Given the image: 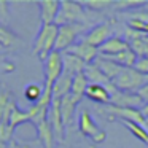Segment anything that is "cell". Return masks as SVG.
<instances>
[{"mask_svg":"<svg viewBox=\"0 0 148 148\" xmlns=\"http://www.w3.org/2000/svg\"><path fill=\"white\" fill-rule=\"evenodd\" d=\"M142 113H143V115H145V118L148 119V103H145V105L142 107Z\"/></svg>","mask_w":148,"mask_h":148,"instance_id":"39","label":"cell"},{"mask_svg":"<svg viewBox=\"0 0 148 148\" xmlns=\"http://www.w3.org/2000/svg\"><path fill=\"white\" fill-rule=\"evenodd\" d=\"M134 69L138 72V73L148 77V58H138L137 62H135Z\"/></svg>","mask_w":148,"mask_h":148,"instance_id":"37","label":"cell"},{"mask_svg":"<svg viewBox=\"0 0 148 148\" xmlns=\"http://www.w3.org/2000/svg\"><path fill=\"white\" fill-rule=\"evenodd\" d=\"M48 123L51 124L53 131H54L56 142H62L64 140L65 124H64V119H62V115H61V100L53 99V103L48 112Z\"/></svg>","mask_w":148,"mask_h":148,"instance_id":"9","label":"cell"},{"mask_svg":"<svg viewBox=\"0 0 148 148\" xmlns=\"http://www.w3.org/2000/svg\"><path fill=\"white\" fill-rule=\"evenodd\" d=\"M38 8H40L42 24H45V26L56 24L59 10H61V2H56V0H43V2H38Z\"/></svg>","mask_w":148,"mask_h":148,"instance_id":"13","label":"cell"},{"mask_svg":"<svg viewBox=\"0 0 148 148\" xmlns=\"http://www.w3.org/2000/svg\"><path fill=\"white\" fill-rule=\"evenodd\" d=\"M103 113H107L110 119H119V121H131L137 123V124L145 126L147 124V118L142 113V108H121V107L115 105H105V108L102 110Z\"/></svg>","mask_w":148,"mask_h":148,"instance_id":"6","label":"cell"},{"mask_svg":"<svg viewBox=\"0 0 148 148\" xmlns=\"http://www.w3.org/2000/svg\"><path fill=\"white\" fill-rule=\"evenodd\" d=\"M88 23V11L81 5V2H61L56 26H84Z\"/></svg>","mask_w":148,"mask_h":148,"instance_id":"2","label":"cell"},{"mask_svg":"<svg viewBox=\"0 0 148 148\" xmlns=\"http://www.w3.org/2000/svg\"><path fill=\"white\" fill-rule=\"evenodd\" d=\"M124 127L131 132L134 137H137L142 143H145L148 147V131L143 127L142 124H137V123H131V121H123Z\"/></svg>","mask_w":148,"mask_h":148,"instance_id":"28","label":"cell"},{"mask_svg":"<svg viewBox=\"0 0 148 148\" xmlns=\"http://www.w3.org/2000/svg\"><path fill=\"white\" fill-rule=\"evenodd\" d=\"M129 49V42L123 37L113 35L112 38H108L102 46L99 48V54L105 56V58H112V56H116L123 51H127Z\"/></svg>","mask_w":148,"mask_h":148,"instance_id":"11","label":"cell"},{"mask_svg":"<svg viewBox=\"0 0 148 148\" xmlns=\"http://www.w3.org/2000/svg\"><path fill=\"white\" fill-rule=\"evenodd\" d=\"M127 27L132 30H135V32H138V34H145V35H147L148 34V13H143V14L135 13L134 16L129 19Z\"/></svg>","mask_w":148,"mask_h":148,"instance_id":"25","label":"cell"},{"mask_svg":"<svg viewBox=\"0 0 148 148\" xmlns=\"http://www.w3.org/2000/svg\"><path fill=\"white\" fill-rule=\"evenodd\" d=\"M80 102L81 100L77 99L75 96H72V94H69V96L64 97V99H61V115H62V119H64L65 127L72 123L73 115H75V110H77L78 105H80Z\"/></svg>","mask_w":148,"mask_h":148,"instance_id":"17","label":"cell"},{"mask_svg":"<svg viewBox=\"0 0 148 148\" xmlns=\"http://www.w3.org/2000/svg\"><path fill=\"white\" fill-rule=\"evenodd\" d=\"M137 94H138V96H140V99L143 100L145 103H148V84H145V86L142 88V89L138 91Z\"/></svg>","mask_w":148,"mask_h":148,"instance_id":"38","label":"cell"},{"mask_svg":"<svg viewBox=\"0 0 148 148\" xmlns=\"http://www.w3.org/2000/svg\"><path fill=\"white\" fill-rule=\"evenodd\" d=\"M10 148H45V147L38 138H35V140H23V142L13 138L10 143Z\"/></svg>","mask_w":148,"mask_h":148,"instance_id":"32","label":"cell"},{"mask_svg":"<svg viewBox=\"0 0 148 148\" xmlns=\"http://www.w3.org/2000/svg\"><path fill=\"white\" fill-rule=\"evenodd\" d=\"M108 105L121 107V108H138L140 105H145V103L137 92H124V91L116 89L112 94Z\"/></svg>","mask_w":148,"mask_h":148,"instance_id":"10","label":"cell"},{"mask_svg":"<svg viewBox=\"0 0 148 148\" xmlns=\"http://www.w3.org/2000/svg\"><path fill=\"white\" fill-rule=\"evenodd\" d=\"M143 5V2H115L113 7L116 10H132V8H140Z\"/></svg>","mask_w":148,"mask_h":148,"instance_id":"35","label":"cell"},{"mask_svg":"<svg viewBox=\"0 0 148 148\" xmlns=\"http://www.w3.org/2000/svg\"><path fill=\"white\" fill-rule=\"evenodd\" d=\"M5 51V48H3V46H2V45H0V54H2V53H3Z\"/></svg>","mask_w":148,"mask_h":148,"instance_id":"41","label":"cell"},{"mask_svg":"<svg viewBox=\"0 0 148 148\" xmlns=\"http://www.w3.org/2000/svg\"><path fill=\"white\" fill-rule=\"evenodd\" d=\"M24 123H30L29 121V115H27V110H21L19 107H14L13 112H11V116H10V124L13 129H16L18 126L24 124Z\"/></svg>","mask_w":148,"mask_h":148,"instance_id":"30","label":"cell"},{"mask_svg":"<svg viewBox=\"0 0 148 148\" xmlns=\"http://www.w3.org/2000/svg\"><path fill=\"white\" fill-rule=\"evenodd\" d=\"M112 32H113L112 23H110V21H105V23H100V24H97L96 27H92V29L88 30V32L84 34L83 40L86 43H89L91 46H94V48L99 49L107 40L113 37Z\"/></svg>","mask_w":148,"mask_h":148,"instance_id":"8","label":"cell"},{"mask_svg":"<svg viewBox=\"0 0 148 148\" xmlns=\"http://www.w3.org/2000/svg\"><path fill=\"white\" fill-rule=\"evenodd\" d=\"M84 75H86V78L89 80V83H92V84H102V86H110V84H112V81L103 75V72L100 70L94 62L86 65Z\"/></svg>","mask_w":148,"mask_h":148,"instance_id":"21","label":"cell"},{"mask_svg":"<svg viewBox=\"0 0 148 148\" xmlns=\"http://www.w3.org/2000/svg\"><path fill=\"white\" fill-rule=\"evenodd\" d=\"M37 127V138L43 143L45 148H54L56 145V135H54V131H53L51 124L48 121L42 123V124L35 126Z\"/></svg>","mask_w":148,"mask_h":148,"instance_id":"20","label":"cell"},{"mask_svg":"<svg viewBox=\"0 0 148 148\" xmlns=\"http://www.w3.org/2000/svg\"><path fill=\"white\" fill-rule=\"evenodd\" d=\"M58 40H56V49L54 51L59 53H65L69 48L77 43L78 35L83 30V26H72V24H67V26H58Z\"/></svg>","mask_w":148,"mask_h":148,"instance_id":"7","label":"cell"},{"mask_svg":"<svg viewBox=\"0 0 148 148\" xmlns=\"http://www.w3.org/2000/svg\"><path fill=\"white\" fill-rule=\"evenodd\" d=\"M14 64L8 59H5L3 54H0V73H11L14 72Z\"/></svg>","mask_w":148,"mask_h":148,"instance_id":"36","label":"cell"},{"mask_svg":"<svg viewBox=\"0 0 148 148\" xmlns=\"http://www.w3.org/2000/svg\"><path fill=\"white\" fill-rule=\"evenodd\" d=\"M48 107H43L40 103H34L27 108V115H29V121L32 123L34 126H38L42 123L48 121Z\"/></svg>","mask_w":148,"mask_h":148,"instance_id":"22","label":"cell"},{"mask_svg":"<svg viewBox=\"0 0 148 148\" xmlns=\"http://www.w3.org/2000/svg\"><path fill=\"white\" fill-rule=\"evenodd\" d=\"M64 73V62H62V53L53 51L48 58L43 61V75H45V88L53 89L54 83Z\"/></svg>","mask_w":148,"mask_h":148,"instance_id":"4","label":"cell"},{"mask_svg":"<svg viewBox=\"0 0 148 148\" xmlns=\"http://www.w3.org/2000/svg\"><path fill=\"white\" fill-rule=\"evenodd\" d=\"M43 91H45V86L37 84V83H30L24 88V97H26V100L30 102V105H34V103H37L42 99Z\"/></svg>","mask_w":148,"mask_h":148,"instance_id":"27","label":"cell"},{"mask_svg":"<svg viewBox=\"0 0 148 148\" xmlns=\"http://www.w3.org/2000/svg\"><path fill=\"white\" fill-rule=\"evenodd\" d=\"M129 48L137 54V58H148V43L145 42V35L140 38L129 40Z\"/></svg>","mask_w":148,"mask_h":148,"instance_id":"29","label":"cell"},{"mask_svg":"<svg viewBox=\"0 0 148 148\" xmlns=\"http://www.w3.org/2000/svg\"><path fill=\"white\" fill-rule=\"evenodd\" d=\"M58 29L56 24H42L38 34H37L35 40H34L32 51L35 56H38L40 61H45L49 54L56 49V40H58Z\"/></svg>","mask_w":148,"mask_h":148,"instance_id":"1","label":"cell"},{"mask_svg":"<svg viewBox=\"0 0 148 148\" xmlns=\"http://www.w3.org/2000/svg\"><path fill=\"white\" fill-rule=\"evenodd\" d=\"M103 58H105V56H103ZM107 59L113 61L115 64H118L119 67H123V69H134V65H135V62H137L138 58H137V54L129 48L127 51H123V53H119V54L107 58Z\"/></svg>","mask_w":148,"mask_h":148,"instance_id":"23","label":"cell"},{"mask_svg":"<svg viewBox=\"0 0 148 148\" xmlns=\"http://www.w3.org/2000/svg\"><path fill=\"white\" fill-rule=\"evenodd\" d=\"M89 86V80L86 78L84 73H80V75H75L73 77V81H72V91L70 94L75 96L77 99H83L84 94H86V89Z\"/></svg>","mask_w":148,"mask_h":148,"instance_id":"24","label":"cell"},{"mask_svg":"<svg viewBox=\"0 0 148 148\" xmlns=\"http://www.w3.org/2000/svg\"><path fill=\"white\" fill-rule=\"evenodd\" d=\"M94 64H96L97 67L103 72V75H105L110 81H113L123 72V67H119L118 64H115L113 61H110V59L103 58V56H100V54H99V58L94 61Z\"/></svg>","mask_w":148,"mask_h":148,"instance_id":"18","label":"cell"},{"mask_svg":"<svg viewBox=\"0 0 148 148\" xmlns=\"http://www.w3.org/2000/svg\"><path fill=\"white\" fill-rule=\"evenodd\" d=\"M62 62H64V73L72 75V77L84 73V69L88 65L84 61H81L80 58L70 53H62Z\"/></svg>","mask_w":148,"mask_h":148,"instance_id":"16","label":"cell"},{"mask_svg":"<svg viewBox=\"0 0 148 148\" xmlns=\"http://www.w3.org/2000/svg\"><path fill=\"white\" fill-rule=\"evenodd\" d=\"M13 135H14V129L11 127L10 123H0V140L3 143L10 145L11 140H13Z\"/></svg>","mask_w":148,"mask_h":148,"instance_id":"31","label":"cell"},{"mask_svg":"<svg viewBox=\"0 0 148 148\" xmlns=\"http://www.w3.org/2000/svg\"><path fill=\"white\" fill-rule=\"evenodd\" d=\"M65 53H70V54H75L77 58H80L81 61H84L86 64H92L97 58H99V49L91 46L89 43H86L84 40L75 43L72 48H69Z\"/></svg>","mask_w":148,"mask_h":148,"instance_id":"12","label":"cell"},{"mask_svg":"<svg viewBox=\"0 0 148 148\" xmlns=\"http://www.w3.org/2000/svg\"><path fill=\"white\" fill-rule=\"evenodd\" d=\"M0 148H10V145H7V143H3V142L0 140Z\"/></svg>","mask_w":148,"mask_h":148,"instance_id":"40","label":"cell"},{"mask_svg":"<svg viewBox=\"0 0 148 148\" xmlns=\"http://www.w3.org/2000/svg\"><path fill=\"white\" fill-rule=\"evenodd\" d=\"M84 97H88L91 102L100 103V105H108V103H110V99H112V94H110L108 86H102V84H92V83H89V86H88V89H86Z\"/></svg>","mask_w":148,"mask_h":148,"instance_id":"14","label":"cell"},{"mask_svg":"<svg viewBox=\"0 0 148 148\" xmlns=\"http://www.w3.org/2000/svg\"><path fill=\"white\" fill-rule=\"evenodd\" d=\"M72 81H73V77L67 73H62L61 78L54 83L53 86V99H64L65 96H69L72 91Z\"/></svg>","mask_w":148,"mask_h":148,"instance_id":"19","label":"cell"},{"mask_svg":"<svg viewBox=\"0 0 148 148\" xmlns=\"http://www.w3.org/2000/svg\"><path fill=\"white\" fill-rule=\"evenodd\" d=\"M8 19H10V3L5 0H0V24L7 26Z\"/></svg>","mask_w":148,"mask_h":148,"instance_id":"34","label":"cell"},{"mask_svg":"<svg viewBox=\"0 0 148 148\" xmlns=\"http://www.w3.org/2000/svg\"><path fill=\"white\" fill-rule=\"evenodd\" d=\"M14 107H16V102L11 92L7 88L0 86V123H10V116Z\"/></svg>","mask_w":148,"mask_h":148,"instance_id":"15","label":"cell"},{"mask_svg":"<svg viewBox=\"0 0 148 148\" xmlns=\"http://www.w3.org/2000/svg\"><path fill=\"white\" fill-rule=\"evenodd\" d=\"M112 83L119 91H124V92H138L145 84H148V77L138 73L135 69H123V72Z\"/></svg>","mask_w":148,"mask_h":148,"instance_id":"3","label":"cell"},{"mask_svg":"<svg viewBox=\"0 0 148 148\" xmlns=\"http://www.w3.org/2000/svg\"><path fill=\"white\" fill-rule=\"evenodd\" d=\"M18 42H19V37H18L10 27L0 24V45L7 49V48H13Z\"/></svg>","mask_w":148,"mask_h":148,"instance_id":"26","label":"cell"},{"mask_svg":"<svg viewBox=\"0 0 148 148\" xmlns=\"http://www.w3.org/2000/svg\"><path fill=\"white\" fill-rule=\"evenodd\" d=\"M86 10H92V11H102V10H107V8L113 7L115 2H110V0H103V2H81Z\"/></svg>","mask_w":148,"mask_h":148,"instance_id":"33","label":"cell"},{"mask_svg":"<svg viewBox=\"0 0 148 148\" xmlns=\"http://www.w3.org/2000/svg\"><path fill=\"white\" fill-rule=\"evenodd\" d=\"M147 123H148V119H147Z\"/></svg>","mask_w":148,"mask_h":148,"instance_id":"42","label":"cell"},{"mask_svg":"<svg viewBox=\"0 0 148 148\" xmlns=\"http://www.w3.org/2000/svg\"><path fill=\"white\" fill-rule=\"evenodd\" d=\"M78 131L84 135V137L91 138L94 143H102L107 138V132L97 126V123L92 119V115L89 113V110L84 108L81 110L80 116H78Z\"/></svg>","mask_w":148,"mask_h":148,"instance_id":"5","label":"cell"}]
</instances>
